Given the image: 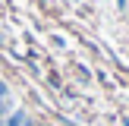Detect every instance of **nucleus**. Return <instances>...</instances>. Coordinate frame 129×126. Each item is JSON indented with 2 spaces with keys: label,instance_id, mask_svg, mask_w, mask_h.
I'll return each mask as SVG.
<instances>
[{
  "label": "nucleus",
  "instance_id": "f257e3e1",
  "mask_svg": "<svg viewBox=\"0 0 129 126\" xmlns=\"http://www.w3.org/2000/svg\"><path fill=\"white\" fill-rule=\"evenodd\" d=\"M6 126H31V120H28V117H25V113H22V110H19V113H13V117H10V120H6Z\"/></svg>",
  "mask_w": 129,
  "mask_h": 126
}]
</instances>
